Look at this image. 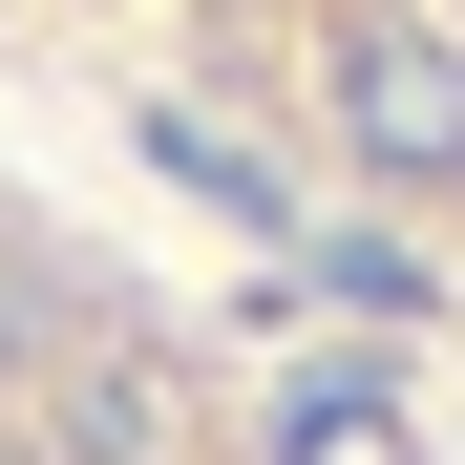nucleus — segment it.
Returning a JSON list of instances; mask_svg holds the SVG:
<instances>
[{
  "label": "nucleus",
  "instance_id": "obj_1",
  "mask_svg": "<svg viewBox=\"0 0 465 465\" xmlns=\"http://www.w3.org/2000/svg\"><path fill=\"white\" fill-rule=\"evenodd\" d=\"M127 22H170V64L254 85L360 191H465V0H127Z\"/></svg>",
  "mask_w": 465,
  "mask_h": 465
}]
</instances>
